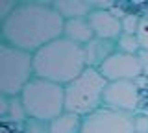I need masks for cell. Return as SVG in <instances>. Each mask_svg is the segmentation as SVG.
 I'll use <instances>...</instances> for the list:
<instances>
[{"label": "cell", "mask_w": 148, "mask_h": 133, "mask_svg": "<svg viewBox=\"0 0 148 133\" xmlns=\"http://www.w3.org/2000/svg\"><path fill=\"white\" fill-rule=\"evenodd\" d=\"M63 30L65 19L52 4L45 2H22L6 20H2L4 43L30 54L63 37Z\"/></svg>", "instance_id": "1"}, {"label": "cell", "mask_w": 148, "mask_h": 133, "mask_svg": "<svg viewBox=\"0 0 148 133\" xmlns=\"http://www.w3.org/2000/svg\"><path fill=\"white\" fill-rule=\"evenodd\" d=\"M87 68L85 50L72 41L59 37L34 54L35 78L52 81L58 85H69Z\"/></svg>", "instance_id": "2"}, {"label": "cell", "mask_w": 148, "mask_h": 133, "mask_svg": "<svg viewBox=\"0 0 148 133\" xmlns=\"http://www.w3.org/2000/svg\"><path fill=\"white\" fill-rule=\"evenodd\" d=\"M108 80L98 68H89L82 72L74 81L65 85V111L78 117H87L92 111L104 107V91Z\"/></svg>", "instance_id": "3"}, {"label": "cell", "mask_w": 148, "mask_h": 133, "mask_svg": "<svg viewBox=\"0 0 148 133\" xmlns=\"http://www.w3.org/2000/svg\"><path fill=\"white\" fill-rule=\"evenodd\" d=\"M21 100L30 118L52 122L65 113V87L41 78H34L24 87Z\"/></svg>", "instance_id": "4"}, {"label": "cell", "mask_w": 148, "mask_h": 133, "mask_svg": "<svg viewBox=\"0 0 148 133\" xmlns=\"http://www.w3.org/2000/svg\"><path fill=\"white\" fill-rule=\"evenodd\" d=\"M35 78L34 54L2 43L0 46V93L13 98Z\"/></svg>", "instance_id": "5"}, {"label": "cell", "mask_w": 148, "mask_h": 133, "mask_svg": "<svg viewBox=\"0 0 148 133\" xmlns=\"http://www.w3.org/2000/svg\"><path fill=\"white\" fill-rule=\"evenodd\" d=\"M80 133H137L135 115L100 107L87 117H82Z\"/></svg>", "instance_id": "6"}, {"label": "cell", "mask_w": 148, "mask_h": 133, "mask_svg": "<svg viewBox=\"0 0 148 133\" xmlns=\"http://www.w3.org/2000/svg\"><path fill=\"white\" fill-rule=\"evenodd\" d=\"M141 104V89L135 81H108L104 91V107L137 115Z\"/></svg>", "instance_id": "7"}, {"label": "cell", "mask_w": 148, "mask_h": 133, "mask_svg": "<svg viewBox=\"0 0 148 133\" xmlns=\"http://www.w3.org/2000/svg\"><path fill=\"white\" fill-rule=\"evenodd\" d=\"M98 70L108 81H135L143 76V67L139 54H124L115 52Z\"/></svg>", "instance_id": "8"}, {"label": "cell", "mask_w": 148, "mask_h": 133, "mask_svg": "<svg viewBox=\"0 0 148 133\" xmlns=\"http://www.w3.org/2000/svg\"><path fill=\"white\" fill-rule=\"evenodd\" d=\"M91 22V28L95 31V37L106 39V41H115L122 35V22L113 11L106 10H92L91 15L87 17Z\"/></svg>", "instance_id": "9"}, {"label": "cell", "mask_w": 148, "mask_h": 133, "mask_svg": "<svg viewBox=\"0 0 148 133\" xmlns=\"http://www.w3.org/2000/svg\"><path fill=\"white\" fill-rule=\"evenodd\" d=\"M83 50H85V61L89 68H100L115 52H119L115 41H106L98 37H95L91 43H87Z\"/></svg>", "instance_id": "10"}, {"label": "cell", "mask_w": 148, "mask_h": 133, "mask_svg": "<svg viewBox=\"0 0 148 133\" xmlns=\"http://www.w3.org/2000/svg\"><path fill=\"white\" fill-rule=\"evenodd\" d=\"M63 37L80 44V46H85L87 43H91L95 39V31H92L87 17L85 19H72V20H65Z\"/></svg>", "instance_id": "11"}, {"label": "cell", "mask_w": 148, "mask_h": 133, "mask_svg": "<svg viewBox=\"0 0 148 133\" xmlns=\"http://www.w3.org/2000/svg\"><path fill=\"white\" fill-rule=\"evenodd\" d=\"M52 6L65 20L85 19L95 10L92 2H85V0H56L52 2Z\"/></svg>", "instance_id": "12"}, {"label": "cell", "mask_w": 148, "mask_h": 133, "mask_svg": "<svg viewBox=\"0 0 148 133\" xmlns=\"http://www.w3.org/2000/svg\"><path fill=\"white\" fill-rule=\"evenodd\" d=\"M82 131V117L65 111L58 118L50 122V133H80Z\"/></svg>", "instance_id": "13"}, {"label": "cell", "mask_w": 148, "mask_h": 133, "mask_svg": "<svg viewBox=\"0 0 148 133\" xmlns=\"http://www.w3.org/2000/svg\"><path fill=\"white\" fill-rule=\"evenodd\" d=\"M28 113H26V107L22 104L21 96H13L11 102H9V111H8V117L4 118L6 124H24L28 120Z\"/></svg>", "instance_id": "14"}, {"label": "cell", "mask_w": 148, "mask_h": 133, "mask_svg": "<svg viewBox=\"0 0 148 133\" xmlns=\"http://www.w3.org/2000/svg\"><path fill=\"white\" fill-rule=\"evenodd\" d=\"M117 50L124 54H139L141 52V44H139L137 35H126L122 33L117 41Z\"/></svg>", "instance_id": "15"}, {"label": "cell", "mask_w": 148, "mask_h": 133, "mask_svg": "<svg viewBox=\"0 0 148 133\" xmlns=\"http://www.w3.org/2000/svg\"><path fill=\"white\" fill-rule=\"evenodd\" d=\"M22 133H50V122L39 118H28L22 124Z\"/></svg>", "instance_id": "16"}, {"label": "cell", "mask_w": 148, "mask_h": 133, "mask_svg": "<svg viewBox=\"0 0 148 133\" xmlns=\"http://www.w3.org/2000/svg\"><path fill=\"white\" fill-rule=\"evenodd\" d=\"M120 22H122V33H126V35H137L141 17H137L135 13H126V15L120 19Z\"/></svg>", "instance_id": "17"}, {"label": "cell", "mask_w": 148, "mask_h": 133, "mask_svg": "<svg viewBox=\"0 0 148 133\" xmlns=\"http://www.w3.org/2000/svg\"><path fill=\"white\" fill-rule=\"evenodd\" d=\"M137 39H139V44H141V50L148 52V17H141L139 30H137Z\"/></svg>", "instance_id": "18"}, {"label": "cell", "mask_w": 148, "mask_h": 133, "mask_svg": "<svg viewBox=\"0 0 148 133\" xmlns=\"http://www.w3.org/2000/svg\"><path fill=\"white\" fill-rule=\"evenodd\" d=\"M17 6H18V4L13 2V0H9V2H0V15H2V20H6L8 17L15 11Z\"/></svg>", "instance_id": "19"}, {"label": "cell", "mask_w": 148, "mask_h": 133, "mask_svg": "<svg viewBox=\"0 0 148 133\" xmlns=\"http://www.w3.org/2000/svg\"><path fill=\"white\" fill-rule=\"evenodd\" d=\"M135 126H137V133H148V117L146 115H141V113L135 115Z\"/></svg>", "instance_id": "20"}, {"label": "cell", "mask_w": 148, "mask_h": 133, "mask_svg": "<svg viewBox=\"0 0 148 133\" xmlns=\"http://www.w3.org/2000/svg\"><path fill=\"white\" fill-rule=\"evenodd\" d=\"M9 102H11V98L6 94L0 96V115H2V120L8 117V111H9Z\"/></svg>", "instance_id": "21"}, {"label": "cell", "mask_w": 148, "mask_h": 133, "mask_svg": "<svg viewBox=\"0 0 148 133\" xmlns=\"http://www.w3.org/2000/svg\"><path fill=\"white\" fill-rule=\"evenodd\" d=\"M139 59H141V67H143V76L148 78V52L146 50L139 52Z\"/></svg>", "instance_id": "22"}, {"label": "cell", "mask_w": 148, "mask_h": 133, "mask_svg": "<svg viewBox=\"0 0 148 133\" xmlns=\"http://www.w3.org/2000/svg\"><path fill=\"white\" fill-rule=\"evenodd\" d=\"M9 126H11V124H6V122H4V124H2V128H0V133H13Z\"/></svg>", "instance_id": "23"}]
</instances>
